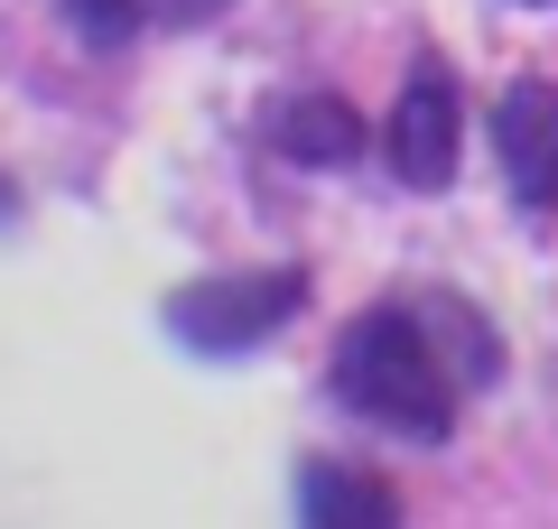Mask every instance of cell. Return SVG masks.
<instances>
[{
	"instance_id": "cell-7",
	"label": "cell",
	"mask_w": 558,
	"mask_h": 529,
	"mask_svg": "<svg viewBox=\"0 0 558 529\" xmlns=\"http://www.w3.org/2000/svg\"><path fill=\"white\" fill-rule=\"evenodd\" d=\"M65 20H75L84 47H131L140 20H149V0H65Z\"/></svg>"
},
{
	"instance_id": "cell-2",
	"label": "cell",
	"mask_w": 558,
	"mask_h": 529,
	"mask_svg": "<svg viewBox=\"0 0 558 529\" xmlns=\"http://www.w3.org/2000/svg\"><path fill=\"white\" fill-rule=\"evenodd\" d=\"M299 307H307V270H223V279H196V288L168 297V325L196 353H252Z\"/></svg>"
},
{
	"instance_id": "cell-1",
	"label": "cell",
	"mask_w": 558,
	"mask_h": 529,
	"mask_svg": "<svg viewBox=\"0 0 558 529\" xmlns=\"http://www.w3.org/2000/svg\"><path fill=\"white\" fill-rule=\"evenodd\" d=\"M465 381H494V334L457 297H381L336 344V399L410 446L457 436Z\"/></svg>"
},
{
	"instance_id": "cell-4",
	"label": "cell",
	"mask_w": 558,
	"mask_h": 529,
	"mask_svg": "<svg viewBox=\"0 0 558 529\" xmlns=\"http://www.w3.org/2000/svg\"><path fill=\"white\" fill-rule=\"evenodd\" d=\"M494 158H502V176H512V205L531 223H549L558 214V84L549 75L502 84V102H494Z\"/></svg>"
},
{
	"instance_id": "cell-9",
	"label": "cell",
	"mask_w": 558,
	"mask_h": 529,
	"mask_svg": "<svg viewBox=\"0 0 558 529\" xmlns=\"http://www.w3.org/2000/svg\"><path fill=\"white\" fill-rule=\"evenodd\" d=\"M521 10H539V0H521Z\"/></svg>"
},
{
	"instance_id": "cell-5",
	"label": "cell",
	"mask_w": 558,
	"mask_h": 529,
	"mask_svg": "<svg viewBox=\"0 0 558 529\" xmlns=\"http://www.w3.org/2000/svg\"><path fill=\"white\" fill-rule=\"evenodd\" d=\"M299 520L307 529H400V492L381 483L373 465H336V455H317V465L299 473Z\"/></svg>"
},
{
	"instance_id": "cell-6",
	"label": "cell",
	"mask_w": 558,
	"mask_h": 529,
	"mask_svg": "<svg viewBox=\"0 0 558 529\" xmlns=\"http://www.w3.org/2000/svg\"><path fill=\"white\" fill-rule=\"evenodd\" d=\"M270 149L299 168H344V158H363V121L344 94H289L270 112Z\"/></svg>"
},
{
	"instance_id": "cell-3",
	"label": "cell",
	"mask_w": 558,
	"mask_h": 529,
	"mask_svg": "<svg viewBox=\"0 0 558 529\" xmlns=\"http://www.w3.org/2000/svg\"><path fill=\"white\" fill-rule=\"evenodd\" d=\"M457 149H465V102H457V84H447V65H418V75L400 84V102H391L381 158H391L400 186L438 196V186H457Z\"/></svg>"
},
{
	"instance_id": "cell-8",
	"label": "cell",
	"mask_w": 558,
	"mask_h": 529,
	"mask_svg": "<svg viewBox=\"0 0 558 529\" xmlns=\"http://www.w3.org/2000/svg\"><path fill=\"white\" fill-rule=\"evenodd\" d=\"M215 10H233V0H149V20H168V28H205Z\"/></svg>"
}]
</instances>
